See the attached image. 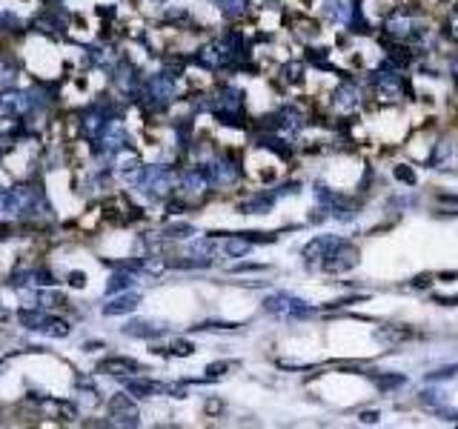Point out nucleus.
<instances>
[{
	"label": "nucleus",
	"instance_id": "nucleus-32",
	"mask_svg": "<svg viewBox=\"0 0 458 429\" xmlns=\"http://www.w3.org/2000/svg\"><path fill=\"white\" fill-rule=\"evenodd\" d=\"M452 78H455V83H458V60H452Z\"/></svg>",
	"mask_w": 458,
	"mask_h": 429
},
{
	"label": "nucleus",
	"instance_id": "nucleus-15",
	"mask_svg": "<svg viewBox=\"0 0 458 429\" xmlns=\"http://www.w3.org/2000/svg\"><path fill=\"white\" fill-rule=\"evenodd\" d=\"M421 401L427 404V407H430V409H444L447 407V401H450V398H447V392H441V389H427V392H421Z\"/></svg>",
	"mask_w": 458,
	"mask_h": 429
},
{
	"label": "nucleus",
	"instance_id": "nucleus-3",
	"mask_svg": "<svg viewBox=\"0 0 458 429\" xmlns=\"http://www.w3.org/2000/svg\"><path fill=\"white\" fill-rule=\"evenodd\" d=\"M109 415L115 423H138V407L129 401V395H112L109 398Z\"/></svg>",
	"mask_w": 458,
	"mask_h": 429
},
{
	"label": "nucleus",
	"instance_id": "nucleus-18",
	"mask_svg": "<svg viewBox=\"0 0 458 429\" xmlns=\"http://www.w3.org/2000/svg\"><path fill=\"white\" fill-rule=\"evenodd\" d=\"M164 235L166 238H189V235H195V229L189 224H172V226L164 229Z\"/></svg>",
	"mask_w": 458,
	"mask_h": 429
},
{
	"label": "nucleus",
	"instance_id": "nucleus-30",
	"mask_svg": "<svg viewBox=\"0 0 458 429\" xmlns=\"http://www.w3.org/2000/svg\"><path fill=\"white\" fill-rule=\"evenodd\" d=\"M361 421H364V423H375V421H378V412H364Z\"/></svg>",
	"mask_w": 458,
	"mask_h": 429
},
{
	"label": "nucleus",
	"instance_id": "nucleus-6",
	"mask_svg": "<svg viewBox=\"0 0 458 429\" xmlns=\"http://www.w3.org/2000/svg\"><path fill=\"white\" fill-rule=\"evenodd\" d=\"M352 9V0H324V17H329L332 23H350Z\"/></svg>",
	"mask_w": 458,
	"mask_h": 429
},
{
	"label": "nucleus",
	"instance_id": "nucleus-13",
	"mask_svg": "<svg viewBox=\"0 0 458 429\" xmlns=\"http://www.w3.org/2000/svg\"><path fill=\"white\" fill-rule=\"evenodd\" d=\"M272 195H255L250 198L247 203H241V212H247V214H261V212H269L272 209Z\"/></svg>",
	"mask_w": 458,
	"mask_h": 429
},
{
	"label": "nucleus",
	"instance_id": "nucleus-5",
	"mask_svg": "<svg viewBox=\"0 0 458 429\" xmlns=\"http://www.w3.org/2000/svg\"><path fill=\"white\" fill-rule=\"evenodd\" d=\"M141 363L132 361V358H106L98 363V372H106V375H129V372H138Z\"/></svg>",
	"mask_w": 458,
	"mask_h": 429
},
{
	"label": "nucleus",
	"instance_id": "nucleus-23",
	"mask_svg": "<svg viewBox=\"0 0 458 429\" xmlns=\"http://www.w3.org/2000/svg\"><path fill=\"white\" fill-rule=\"evenodd\" d=\"M172 355H178V358L192 355V344H189V341H178V344H172Z\"/></svg>",
	"mask_w": 458,
	"mask_h": 429
},
{
	"label": "nucleus",
	"instance_id": "nucleus-17",
	"mask_svg": "<svg viewBox=\"0 0 458 429\" xmlns=\"http://www.w3.org/2000/svg\"><path fill=\"white\" fill-rule=\"evenodd\" d=\"M135 281H132V275H115L112 278V284L106 286V295H115V292H124V289H129Z\"/></svg>",
	"mask_w": 458,
	"mask_h": 429
},
{
	"label": "nucleus",
	"instance_id": "nucleus-27",
	"mask_svg": "<svg viewBox=\"0 0 458 429\" xmlns=\"http://www.w3.org/2000/svg\"><path fill=\"white\" fill-rule=\"evenodd\" d=\"M430 284H433V281H430V275H418V278L413 281L415 289H424V286H430Z\"/></svg>",
	"mask_w": 458,
	"mask_h": 429
},
{
	"label": "nucleus",
	"instance_id": "nucleus-25",
	"mask_svg": "<svg viewBox=\"0 0 458 429\" xmlns=\"http://www.w3.org/2000/svg\"><path fill=\"white\" fill-rule=\"evenodd\" d=\"M229 366H235V363H212L206 372H209L212 378H218V375H224V370H229Z\"/></svg>",
	"mask_w": 458,
	"mask_h": 429
},
{
	"label": "nucleus",
	"instance_id": "nucleus-24",
	"mask_svg": "<svg viewBox=\"0 0 458 429\" xmlns=\"http://www.w3.org/2000/svg\"><path fill=\"white\" fill-rule=\"evenodd\" d=\"M307 57L313 60L315 66H324V64H327V49H310V54H307Z\"/></svg>",
	"mask_w": 458,
	"mask_h": 429
},
{
	"label": "nucleus",
	"instance_id": "nucleus-26",
	"mask_svg": "<svg viewBox=\"0 0 458 429\" xmlns=\"http://www.w3.org/2000/svg\"><path fill=\"white\" fill-rule=\"evenodd\" d=\"M69 284L72 286H83L86 284V275L83 272H69Z\"/></svg>",
	"mask_w": 458,
	"mask_h": 429
},
{
	"label": "nucleus",
	"instance_id": "nucleus-20",
	"mask_svg": "<svg viewBox=\"0 0 458 429\" xmlns=\"http://www.w3.org/2000/svg\"><path fill=\"white\" fill-rule=\"evenodd\" d=\"M392 175H395V180L407 183V187H413V183H415V172H413L410 166H395V169H392Z\"/></svg>",
	"mask_w": 458,
	"mask_h": 429
},
{
	"label": "nucleus",
	"instance_id": "nucleus-19",
	"mask_svg": "<svg viewBox=\"0 0 458 429\" xmlns=\"http://www.w3.org/2000/svg\"><path fill=\"white\" fill-rule=\"evenodd\" d=\"M221 3H224V12L229 17H238V15L247 12V0H221Z\"/></svg>",
	"mask_w": 458,
	"mask_h": 429
},
{
	"label": "nucleus",
	"instance_id": "nucleus-2",
	"mask_svg": "<svg viewBox=\"0 0 458 429\" xmlns=\"http://www.w3.org/2000/svg\"><path fill=\"white\" fill-rule=\"evenodd\" d=\"M355 263H358V249L352 247V243H344V240L335 243L332 252H329L327 261H324V266H327L329 272H350Z\"/></svg>",
	"mask_w": 458,
	"mask_h": 429
},
{
	"label": "nucleus",
	"instance_id": "nucleus-31",
	"mask_svg": "<svg viewBox=\"0 0 458 429\" xmlns=\"http://www.w3.org/2000/svg\"><path fill=\"white\" fill-rule=\"evenodd\" d=\"M436 303H444V306H452V303H458V298H441V295H436Z\"/></svg>",
	"mask_w": 458,
	"mask_h": 429
},
{
	"label": "nucleus",
	"instance_id": "nucleus-21",
	"mask_svg": "<svg viewBox=\"0 0 458 429\" xmlns=\"http://www.w3.org/2000/svg\"><path fill=\"white\" fill-rule=\"evenodd\" d=\"M452 375H458V366H444V370H436V372L427 375V381H447Z\"/></svg>",
	"mask_w": 458,
	"mask_h": 429
},
{
	"label": "nucleus",
	"instance_id": "nucleus-8",
	"mask_svg": "<svg viewBox=\"0 0 458 429\" xmlns=\"http://www.w3.org/2000/svg\"><path fill=\"white\" fill-rule=\"evenodd\" d=\"M138 303H141V295H135V292L129 295V292H127V295L115 298L112 303H106V306H103V315H109V318H112V315H127V312H135V310H138Z\"/></svg>",
	"mask_w": 458,
	"mask_h": 429
},
{
	"label": "nucleus",
	"instance_id": "nucleus-10",
	"mask_svg": "<svg viewBox=\"0 0 458 429\" xmlns=\"http://www.w3.org/2000/svg\"><path fill=\"white\" fill-rule=\"evenodd\" d=\"M124 332L129 335V338H158V335H164L166 329H164V326H155L152 321H135V323H129Z\"/></svg>",
	"mask_w": 458,
	"mask_h": 429
},
{
	"label": "nucleus",
	"instance_id": "nucleus-11",
	"mask_svg": "<svg viewBox=\"0 0 458 429\" xmlns=\"http://www.w3.org/2000/svg\"><path fill=\"white\" fill-rule=\"evenodd\" d=\"M335 106H338V109H352V106H358V86H355V83L341 86L338 92H335Z\"/></svg>",
	"mask_w": 458,
	"mask_h": 429
},
{
	"label": "nucleus",
	"instance_id": "nucleus-7",
	"mask_svg": "<svg viewBox=\"0 0 458 429\" xmlns=\"http://www.w3.org/2000/svg\"><path fill=\"white\" fill-rule=\"evenodd\" d=\"M35 332L49 335V338H66V335L72 332V326H69L66 321L55 318V315H43V318H41V323L35 326Z\"/></svg>",
	"mask_w": 458,
	"mask_h": 429
},
{
	"label": "nucleus",
	"instance_id": "nucleus-22",
	"mask_svg": "<svg viewBox=\"0 0 458 429\" xmlns=\"http://www.w3.org/2000/svg\"><path fill=\"white\" fill-rule=\"evenodd\" d=\"M301 72H303V66H301V64H287V66H284V78H287V80H292V83H295V80H301Z\"/></svg>",
	"mask_w": 458,
	"mask_h": 429
},
{
	"label": "nucleus",
	"instance_id": "nucleus-29",
	"mask_svg": "<svg viewBox=\"0 0 458 429\" xmlns=\"http://www.w3.org/2000/svg\"><path fill=\"white\" fill-rule=\"evenodd\" d=\"M444 155H447V143H441V146H438V152H433V163H438Z\"/></svg>",
	"mask_w": 458,
	"mask_h": 429
},
{
	"label": "nucleus",
	"instance_id": "nucleus-14",
	"mask_svg": "<svg viewBox=\"0 0 458 429\" xmlns=\"http://www.w3.org/2000/svg\"><path fill=\"white\" fill-rule=\"evenodd\" d=\"M224 249H227V255H232V258H243V255H250V249H252V243H250L247 238H243V235H241V238H229Z\"/></svg>",
	"mask_w": 458,
	"mask_h": 429
},
{
	"label": "nucleus",
	"instance_id": "nucleus-4",
	"mask_svg": "<svg viewBox=\"0 0 458 429\" xmlns=\"http://www.w3.org/2000/svg\"><path fill=\"white\" fill-rule=\"evenodd\" d=\"M338 243V238L332 235H324V238H315L310 240L307 247H303V258H307V263H318V261H327V255L332 252V247Z\"/></svg>",
	"mask_w": 458,
	"mask_h": 429
},
{
	"label": "nucleus",
	"instance_id": "nucleus-16",
	"mask_svg": "<svg viewBox=\"0 0 458 429\" xmlns=\"http://www.w3.org/2000/svg\"><path fill=\"white\" fill-rule=\"evenodd\" d=\"M404 384V375H375V386L381 389V392H387V389H399Z\"/></svg>",
	"mask_w": 458,
	"mask_h": 429
},
{
	"label": "nucleus",
	"instance_id": "nucleus-1",
	"mask_svg": "<svg viewBox=\"0 0 458 429\" xmlns=\"http://www.w3.org/2000/svg\"><path fill=\"white\" fill-rule=\"evenodd\" d=\"M264 310L272 312V315H281V318H298V315H310L313 312L310 306H307V300H301L295 295H287V292L269 295L264 300Z\"/></svg>",
	"mask_w": 458,
	"mask_h": 429
},
{
	"label": "nucleus",
	"instance_id": "nucleus-28",
	"mask_svg": "<svg viewBox=\"0 0 458 429\" xmlns=\"http://www.w3.org/2000/svg\"><path fill=\"white\" fill-rule=\"evenodd\" d=\"M438 201H441V203H455V206H458V195H452V192H441Z\"/></svg>",
	"mask_w": 458,
	"mask_h": 429
},
{
	"label": "nucleus",
	"instance_id": "nucleus-12",
	"mask_svg": "<svg viewBox=\"0 0 458 429\" xmlns=\"http://www.w3.org/2000/svg\"><path fill=\"white\" fill-rule=\"evenodd\" d=\"M127 389H129V395H138V398H149V395H155V392H164L161 384H155V381H143V378L127 381Z\"/></svg>",
	"mask_w": 458,
	"mask_h": 429
},
{
	"label": "nucleus",
	"instance_id": "nucleus-9",
	"mask_svg": "<svg viewBox=\"0 0 458 429\" xmlns=\"http://www.w3.org/2000/svg\"><path fill=\"white\" fill-rule=\"evenodd\" d=\"M387 32L392 38H404V35H413V17L407 12H399V15H392L387 17Z\"/></svg>",
	"mask_w": 458,
	"mask_h": 429
}]
</instances>
